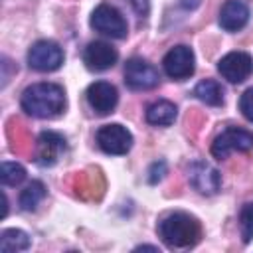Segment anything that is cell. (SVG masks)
<instances>
[{
    "mask_svg": "<svg viewBox=\"0 0 253 253\" xmlns=\"http://www.w3.org/2000/svg\"><path fill=\"white\" fill-rule=\"evenodd\" d=\"M176 115H178V109L174 103L170 101H154L152 105L146 107V123L152 125V126H170L174 121H176Z\"/></svg>",
    "mask_w": 253,
    "mask_h": 253,
    "instance_id": "cell-15",
    "label": "cell"
},
{
    "mask_svg": "<svg viewBox=\"0 0 253 253\" xmlns=\"http://www.w3.org/2000/svg\"><path fill=\"white\" fill-rule=\"evenodd\" d=\"M162 67L164 73L170 79L182 81L188 79L194 69H196V59H194V51L188 45H174L162 59Z\"/></svg>",
    "mask_w": 253,
    "mask_h": 253,
    "instance_id": "cell-9",
    "label": "cell"
},
{
    "mask_svg": "<svg viewBox=\"0 0 253 253\" xmlns=\"http://www.w3.org/2000/svg\"><path fill=\"white\" fill-rule=\"evenodd\" d=\"M119 59V51L107 42H91L83 51V63L91 71H107Z\"/></svg>",
    "mask_w": 253,
    "mask_h": 253,
    "instance_id": "cell-13",
    "label": "cell"
},
{
    "mask_svg": "<svg viewBox=\"0 0 253 253\" xmlns=\"http://www.w3.org/2000/svg\"><path fill=\"white\" fill-rule=\"evenodd\" d=\"M0 180L4 186H18L26 180V168L18 162H2V174Z\"/></svg>",
    "mask_w": 253,
    "mask_h": 253,
    "instance_id": "cell-19",
    "label": "cell"
},
{
    "mask_svg": "<svg viewBox=\"0 0 253 253\" xmlns=\"http://www.w3.org/2000/svg\"><path fill=\"white\" fill-rule=\"evenodd\" d=\"M67 142L59 132L43 130L36 142V162L40 166H53L65 152Z\"/></svg>",
    "mask_w": 253,
    "mask_h": 253,
    "instance_id": "cell-12",
    "label": "cell"
},
{
    "mask_svg": "<svg viewBox=\"0 0 253 253\" xmlns=\"http://www.w3.org/2000/svg\"><path fill=\"white\" fill-rule=\"evenodd\" d=\"M217 71L229 83H243L253 73V57L245 51H229L219 59Z\"/></svg>",
    "mask_w": 253,
    "mask_h": 253,
    "instance_id": "cell-10",
    "label": "cell"
},
{
    "mask_svg": "<svg viewBox=\"0 0 253 253\" xmlns=\"http://www.w3.org/2000/svg\"><path fill=\"white\" fill-rule=\"evenodd\" d=\"M45 194H47L45 184L40 182V180H32V182L22 190V194H20V208H22L24 211H34V210L40 206V202L45 198Z\"/></svg>",
    "mask_w": 253,
    "mask_h": 253,
    "instance_id": "cell-18",
    "label": "cell"
},
{
    "mask_svg": "<svg viewBox=\"0 0 253 253\" xmlns=\"http://www.w3.org/2000/svg\"><path fill=\"white\" fill-rule=\"evenodd\" d=\"M239 231L243 243L253 239V202H245L239 210Z\"/></svg>",
    "mask_w": 253,
    "mask_h": 253,
    "instance_id": "cell-20",
    "label": "cell"
},
{
    "mask_svg": "<svg viewBox=\"0 0 253 253\" xmlns=\"http://www.w3.org/2000/svg\"><path fill=\"white\" fill-rule=\"evenodd\" d=\"M156 233L170 249H190L200 241L202 225L194 215L186 211H172L158 221Z\"/></svg>",
    "mask_w": 253,
    "mask_h": 253,
    "instance_id": "cell-2",
    "label": "cell"
},
{
    "mask_svg": "<svg viewBox=\"0 0 253 253\" xmlns=\"http://www.w3.org/2000/svg\"><path fill=\"white\" fill-rule=\"evenodd\" d=\"M87 103L89 107L93 109L95 115L99 117H105V115H111L119 103V93H117V87L111 85L109 81H95L87 87Z\"/></svg>",
    "mask_w": 253,
    "mask_h": 253,
    "instance_id": "cell-11",
    "label": "cell"
},
{
    "mask_svg": "<svg viewBox=\"0 0 253 253\" xmlns=\"http://www.w3.org/2000/svg\"><path fill=\"white\" fill-rule=\"evenodd\" d=\"M160 81L158 69L142 57H130L125 63V83L132 91H148L154 89Z\"/></svg>",
    "mask_w": 253,
    "mask_h": 253,
    "instance_id": "cell-6",
    "label": "cell"
},
{
    "mask_svg": "<svg viewBox=\"0 0 253 253\" xmlns=\"http://www.w3.org/2000/svg\"><path fill=\"white\" fill-rule=\"evenodd\" d=\"M138 20H144L150 12V0H125Z\"/></svg>",
    "mask_w": 253,
    "mask_h": 253,
    "instance_id": "cell-23",
    "label": "cell"
},
{
    "mask_svg": "<svg viewBox=\"0 0 253 253\" xmlns=\"http://www.w3.org/2000/svg\"><path fill=\"white\" fill-rule=\"evenodd\" d=\"M194 95H196L202 103H206V105H210V107H219V105L223 103V89H221V85H219L217 81H213V79H204V81H200V83L194 87Z\"/></svg>",
    "mask_w": 253,
    "mask_h": 253,
    "instance_id": "cell-17",
    "label": "cell"
},
{
    "mask_svg": "<svg viewBox=\"0 0 253 253\" xmlns=\"http://www.w3.org/2000/svg\"><path fill=\"white\" fill-rule=\"evenodd\" d=\"M249 22V6L243 0H225L219 10V26L225 32H239Z\"/></svg>",
    "mask_w": 253,
    "mask_h": 253,
    "instance_id": "cell-14",
    "label": "cell"
},
{
    "mask_svg": "<svg viewBox=\"0 0 253 253\" xmlns=\"http://www.w3.org/2000/svg\"><path fill=\"white\" fill-rule=\"evenodd\" d=\"M20 105L30 117L53 119L59 117L65 109V91L57 83H34L24 89Z\"/></svg>",
    "mask_w": 253,
    "mask_h": 253,
    "instance_id": "cell-1",
    "label": "cell"
},
{
    "mask_svg": "<svg viewBox=\"0 0 253 253\" xmlns=\"http://www.w3.org/2000/svg\"><path fill=\"white\" fill-rule=\"evenodd\" d=\"M188 180L192 188L204 196H213L221 188V174L206 160H194L188 166Z\"/></svg>",
    "mask_w": 253,
    "mask_h": 253,
    "instance_id": "cell-8",
    "label": "cell"
},
{
    "mask_svg": "<svg viewBox=\"0 0 253 253\" xmlns=\"http://www.w3.org/2000/svg\"><path fill=\"white\" fill-rule=\"evenodd\" d=\"M142 249H144V251H156V253H158V247H154V245H138L134 251H142Z\"/></svg>",
    "mask_w": 253,
    "mask_h": 253,
    "instance_id": "cell-24",
    "label": "cell"
},
{
    "mask_svg": "<svg viewBox=\"0 0 253 253\" xmlns=\"http://www.w3.org/2000/svg\"><path fill=\"white\" fill-rule=\"evenodd\" d=\"M91 28L107 38L113 40H123L128 32L126 20L123 18V14L111 6V4H99L93 14H91Z\"/></svg>",
    "mask_w": 253,
    "mask_h": 253,
    "instance_id": "cell-4",
    "label": "cell"
},
{
    "mask_svg": "<svg viewBox=\"0 0 253 253\" xmlns=\"http://www.w3.org/2000/svg\"><path fill=\"white\" fill-rule=\"evenodd\" d=\"M32 241H30V235L22 229H4L2 235H0V251L2 253H18V251H26L30 249Z\"/></svg>",
    "mask_w": 253,
    "mask_h": 253,
    "instance_id": "cell-16",
    "label": "cell"
},
{
    "mask_svg": "<svg viewBox=\"0 0 253 253\" xmlns=\"http://www.w3.org/2000/svg\"><path fill=\"white\" fill-rule=\"evenodd\" d=\"M63 63V49L51 40L36 42L28 51V65L40 73H49L59 69Z\"/></svg>",
    "mask_w": 253,
    "mask_h": 253,
    "instance_id": "cell-5",
    "label": "cell"
},
{
    "mask_svg": "<svg viewBox=\"0 0 253 253\" xmlns=\"http://www.w3.org/2000/svg\"><path fill=\"white\" fill-rule=\"evenodd\" d=\"M164 174H166V162L164 160H156L148 168V182L150 184H158L164 178Z\"/></svg>",
    "mask_w": 253,
    "mask_h": 253,
    "instance_id": "cell-22",
    "label": "cell"
},
{
    "mask_svg": "<svg viewBox=\"0 0 253 253\" xmlns=\"http://www.w3.org/2000/svg\"><path fill=\"white\" fill-rule=\"evenodd\" d=\"M239 111H241V115L249 123H253V87H249V89H245L241 93V97H239Z\"/></svg>",
    "mask_w": 253,
    "mask_h": 253,
    "instance_id": "cell-21",
    "label": "cell"
},
{
    "mask_svg": "<svg viewBox=\"0 0 253 253\" xmlns=\"http://www.w3.org/2000/svg\"><path fill=\"white\" fill-rule=\"evenodd\" d=\"M97 146L105 152V154H113V156H121L126 154L132 146V134L126 126L113 123V125H103L97 134H95Z\"/></svg>",
    "mask_w": 253,
    "mask_h": 253,
    "instance_id": "cell-7",
    "label": "cell"
},
{
    "mask_svg": "<svg viewBox=\"0 0 253 253\" xmlns=\"http://www.w3.org/2000/svg\"><path fill=\"white\" fill-rule=\"evenodd\" d=\"M253 148V132L241 126H227L211 142V156L217 160L227 158L231 152H249Z\"/></svg>",
    "mask_w": 253,
    "mask_h": 253,
    "instance_id": "cell-3",
    "label": "cell"
}]
</instances>
